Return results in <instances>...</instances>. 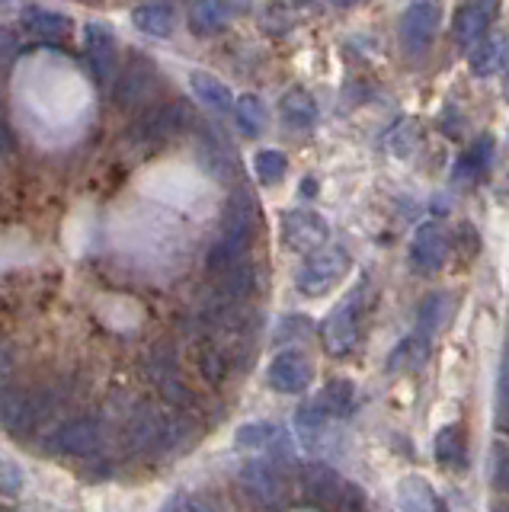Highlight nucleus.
<instances>
[{"mask_svg": "<svg viewBox=\"0 0 509 512\" xmlns=\"http://www.w3.org/2000/svg\"><path fill=\"white\" fill-rule=\"evenodd\" d=\"M253 228H257V212H253V199L250 192H237V196L228 202V212H225V228H221V237L212 244L209 250V266L212 276L225 272L237 263H244V256L250 250V240H253Z\"/></svg>", "mask_w": 509, "mask_h": 512, "instance_id": "1", "label": "nucleus"}, {"mask_svg": "<svg viewBox=\"0 0 509 512\" xmlns=\"http://www.w3.org/2000/svg\"><path fill=\"white\" fill-rule=\"evenodd\" d=\"M369 298H372V282L359 279L353 292L330 311V317L324 320V349L330 356L343 359L356 349L359 336H362L365 311H369Z\"/></svg>", "mask_w": 509, "mask_h": 512, "instance_id": "2", "label": "nucleus"}, {"mask_svg": "<svg viewBox=\"0 0 509 512\" xmlns=\"http://www.w3.org/2000/svg\"><path fill=\"white\" fill-rule=\"evenodd\" d=\"M180 436H183L180 420H173L170 413L157 407H138L129 416V423H125V445H129L135 455L167 452L170 445L180 442Z\"/></svg>", "mask_w": 509, "mask_h": 512, "instance_id": "3", "label": "nucleus"}, {"mask_svg": "<svg viewBox=\"0 0 509 512\" xmlns=\"http://www.w3.org/2000/svg\"><path fill=\"white\" fill-rule=\"evenodd\" d=\"M58 407V397L49 388H36V391H4L0 397V423L17 436H26L36 426H42Z\"/></svg>", "mask_w": 509, "mask_h": 512, "instance_id": "4", "label": "nucleus"}, {"mask_svg": "<svg viewBox=\"0 0 509 512\" xmlns=\"http://www.w3.org/2000/svg\"><path fill=\"white\" fill-rule=\"evenodd\" d=\"M346 272H349V253L343 247H321L308 253V260L301 263L295 285L301 295L321 298L346 279Z\"/></svg>", "mask_w": 509, "mask_h": 512, "instance_id": "5", "label": "nucleus"}, {"mask_svg": "<svg viewBox=\"0 0 509 512\" xmlns=\"http://www.w3.org/2000/svg\"><path fill=\"white\" fill-rule=\"evenodd\" d=\"M442 23V7L439 0H410L407 10L401 13V48L407 58H420L429 52L436 32Z\"/></svg>", "mask_w": 509, "mask_h": 512, "instance_id": "6", "label": "nucleus"}, {"mask_svg": "<svg viewBox=\"0 0 509 512\" xmlns=\"http://www.w3.org/2000/svg\"><path fill=\"white\" fill-rule=\"evenodd\" d=\"M103 445H106V429L93 416H81V420L58 426L49 442L52 452L65 458H93L103 452Z\"/></svg>", "mask_w": 509, "mask_h": 512, "instance_id": "7", "label": "nucleus"}, {"mask_svg": "<svg viewBox=\"0 0 509 512\" xmlns=\"http://www.w3.org/2000/svg\"><path fill=\"white\" fill-rule=\"evenodd\" d=\"M330 228L324 215L311 212V208H292L282 215V244L295 253H314L327 247Z\"/></svg>", "mask_w": 509, "mask_h": 512, "instance_id": "8", "label": "nucleus"}, {"mask_svg": "<svg viewBox=\"0 0 509 512\" xmlns=\"http://www.w3.org/2000/svg\"><path fill=\"white\" fill-rule=\"evenodd\" d=\"M186 122H189V112L180 103H161V106H151L145 116L135 122L132 135L138 144H145V148H161L173 135L183 132Z\"/></svg>", "mask_w": 509, "mask_h": 512, "instance_id": "9", "label": "nucleus"}, {"mask_svg": "<svg viewBox=\"0 0 509 512\" xmlns=\"http://www.w3.org/2000/svg\"><path fill=\"white\" fill-rule=\"evenodd\" d=\"M449 253H452V240L445 234L442 224H436V221L420 224L417 234L410 240V266L423 272V276L439 272L445 263H449Z\"/></svg>", "mask_w": 509, "mask_h": 512, "instance_id": "10", "label": "nucleus"}, {"mask_svg": "<svg viewBox=\"0 0 509 512\" xmlns=\"http://www.w3.org/2000/svg\"><path fill=\"white\" fill-rule=\"evenodd\" d=\"M161 87V80H157V68L148 61V58H132L125 64V71L119 74L116 80V106L122 109H135V106H145L151 96Z\"/></svg>", "mask_w": 509, "mask_h": 512, "instance_id": "11", "label": "nucleus"}, {"mask_svg": "<svg viewBox=\"0 0 509 512\" xmlns=\"http://www.w3.org/2000/svg\"><path fill=\"white\" fill-rule=\"evenodd\" d=\"M266 378H269V388L279 391V394H301V391L311 388L314 365H311V359L305 356V352L285 349L273 362H269Z\"/></svg>", "mask_w": 509, "mask_h": 512, "instance_id": "12", "label": "nucleus"}, {"mask_svg": "<svg viewBox=\"0 0 509 512\" xmlns=\"http://www.w3.org/2000/svg\"><path fill=\"white\" fill-rule=\"evenodd\" d=\"M497 10H500V0H465L452 23L455 42L465 48V52H471V48L487 36L490 23L497 20Z\"/></svg>", "mask_w": 509, "mask_h": 512, "instance_id": "13", "label": "nucleus"}, {"mask_svg": "<svg viewBox=\"0 0 509 512\" xmlns=\"http://www.w3.org/2000/svg\"><path fill=\"white\" fill-rule=\"evenodd\" d=\"M241 484L260 506H279L285 490H289L285 471L279 468L276 461H250L247 468L241 471Z\"/></svg>", "mask_w": 509, "mask_h": 512, "instance_id": "14", "label": "nucleus"}, {"mask_svg": "<svg viewBox=\"0 0 509 512\" xmlns=\"http://www.w3.org/2000/svg\"><path fill=\"white\" fill-rule=\"evenodd\" d=\"M253 288H257V272H253L250 263H237L225 272H218V285H215V295L209 304H221V308H228V304H244Z\"/></svg>", "mask_w": 509, "mask_h": 512, "instance_id": "15", "label": "nucleus"}, {"mask_svg": "<svg viewBox=\"0 0 509 512\" xmlns=\"http://www.w3.org/2000/svg\"><path fill=\"white\" fill-rule=\"evenodd\" d=\"M506 58H509V32H493V36H484L471 48V71L477 77H490L503 71Z\"/></svg>", "mask_w": 509, "mask_h": 512, "instance_id": "16", "label": "nucleus"}, {"mask_svg": "<svg viewBox=\"0 0 509 512\" xmlns=\"http://www.w3.org/2000/svg\"><path fill=\"white\" fill-rule=\"evenodd\" d=\"M301 484H305L308 496L317 506H337L340 493H343V480L337 477V471H330L327 464H308L305 474H301Z\"/></svg>", "mask_w": 509, "mask_h": 512, "instance_id": "17", "label": "nucleus"}, {"mask_svg": "<svg viewBox=\"0 0 509 512\" xmlns=\"http://www.w3.org/2000/svg\"><path fill=\"white\" fill-rule=\"evenodd\" d=\"M23 26L29 36H36L42 42H58L71 36V20L65 13L45 10V7H29L23 10Z\"/></svg>", "mask_w": 509, "mask_h": 512, "instance_id": "18", "label": "nucleus"}, {"mask_svg": "<svg viewBox=\"0 0 509 512\" xmlns=\"http://www.w3.org/2000/svg\"><path fill=\"white\" fill-rule=\"evenodd\" d=\"M397 503H401V512H445L436 490L423 477H404L397 484Z\"/></svg>", "mask_w": 509, "mask_h": 512, "instance_id": "19", "label": "nucleus"}, {"mask_svg": "<svg viewBox=\"0 0 509 512\" xmlns=\"http://www.w3.org/2000/svg\"><path fill=\"white\" fill-rule=\"evenodd\" d=\"M87 61L97 80H106L109 71H113V61H116V48H113V36H109V29L103 26H87Z\"/></svg>", "mask_w": 509, "mask_h": 512, "instance_id": "20", "label": "nucleus"}, {"mask_svg": "<svg viewBox=\"0 0 509 512\" xmlns=\"http://www.w3.org/2000/svg\"><path fill=\"white\" fill-rule=\"evenodd\" d=\"M429 346H433V340H426V336H420V333H407L391 352L388 372H417L429 356Z\"/></svg>", "mask_w": 509, "mask_h": 512, "instance_id": "21", "label": "nucleus"}, {"mask_svg": "<svg viewBox=\"0 0 509 512\" xmlns=\"http://www.w3.org/2000/svg\"><path fill=\"white\" fill-rule=\"evenodd\" d=\"M132 23H135V29L145 32V36L167 39L173 26H177V16H173L170 4H141L132 13Z\"/></svg>", "mask_w": 509, "mask_h": 512, "instance_id": "22", "label": "nucleus"}, {"mask_svg": "<svg viewBox=\"0 0 509 512\" xmlns=\"http://www.w3.org/2000/svg\"><path fill=\"white\" fill-rule=\"evenodd\" d=\"M490 157H493V138L484 135L474 148H468L458 157V164L452 170V180L455 183H474L477 176H484L490 170Z\"/></svg>", "mask_w": 509, "mask_h": 512, "instance_id": "23", "label": "nucleus"}, {"mask_svg": "<svg viewBox=\"0 0 509 512\" xmlns=\"http://www.w3.org/2000/svg\"><path fill=\"white\" fill-rule=\"evenodd\" d=\"M279 109H282V119L292 128H311L317 122V103L305 87H292L282 96Z\"/></svg>", "mask_w": 509, "mask_h": 512, "instance_id": "24", "label": "nucleus"}, {"mask_svg": "<svg viewBox=\"0 0 509 512\" xmlns=\"http://www.w3.org/2000/svg\"><path fill=\"white\" fill-rule=\"evenodd\" d=\"M189 87H193V93L199 96V103L202 106H209L212 112H228L234 109V96L231 90L221 84L218 77L212 74H205V71H196L193 77H189Z\"/></svg>", "mask_w": 509, "mask_h": 512, "instance_id": "25", "label": "nucleus"}, {"mask_svg": "<svg viewBox=\"0 0 509 512\" xmlns=\"http://www.w3.org/2000/svg\"><path fill=\"white\" fill-rule=\"evenodd\" d=\"M436 461L442 468H465L468 464V448H465V429L461 426H445L436 436Z\"/></svg>", "mask_w": 509, "mask_h": 512, "instance_id": "26", "label": "nucleus"}, {"mask_svg": "<svg viewBox=\"0 0 509 512\" xmlns=\"http://www.w3.org/2000/svg\"><path fill=\"white\" fill-rule=\"evenodd\" d=\"M449 311H452V301L449 295H429L423 304H420V311H417V324H413V333H420L426 336V340H433V336L439 333V327L449 320Z\"/></svg>", "mask_w": 509, "mask_h": 512, "instance_id": "27", "label": "nucleus"}, {"mask_svg": "<svg viewBox=\"0 0 509 512\" xmlns=\"http://www.w3.org/2000/svg\"><path fill=\"white\" fill-rule=\"evenodd\" d=\"M189 26H193L196 36H218L225 29V7H221V0H193Z\"/></svg>", "mask_w": 509, "mask_h": 512, "instance_id": "28", "label": "nucleus"}, {"mask_svg": "<svg viewBox=\"0 0 509 512\" xmlns=\"http://www.w3.org/2000/svg\"><path fill=\"white\" fill-rule=\"evenodd\" d=\"M353 400H356V388L353 381L346 378H333L327 388L321 391V397L314 400L317 407H321L327 416H346L349 410H353Z\"/></svg>", "mask_w": 509, "mask_h": 512, "instance_id": "29", "label": "nucleus"}, {"mask_svg": "<svg viewBox=\"0 0 509 512\" xmlns=\"http://www.w3.org/2000/svg\"><path fill=\"white\" fill-rule=\"evenodd\" d=\"M234 119H237V128H241L247 138H257L266 125V106H263L260 96L244 93L241 100L234 103Z\"/></svg>", "mask_w": 509, "mask_h": 512, "instance_id": "30", "label": "nucleus"}, {"mask_svg": "<svg viewBox=\"0 0 509 512\" xmlns=\"http://www.w3.org/2000/svg\"><path fill=\"white\" fill-rule=\"evenodd\" d=\"M253 173H257V180L263 186H279L285 180V173H289V157L282 151H260L253 157Z\"/></svg>", "mask_w": 509, "mask_h": 512, "instance_id": "31", "label": "nucleus"}, {"mask_svg": "<svg viewBox=\"0 0 509 512\" xmlns=\"http://www.w3.org/2000/svg\"><path fill=\"white\" fill-rule=\"evenodd\" d=\"M237 445L241 448H276L282 445V429L273 423H250L237 429Z\"/></svg>", "mask_w": 509, "mask_h": 512, "instance_id": "32", "label": "nucleus"}, {"mask_svg": "<svg viewBox=\"0 0 509 512\" xmlns=\"http://www.w3.org/2000/svg\"><path fill=\"white\" fill-rule=\"evenodd\" d=\"M164 512H225V509L202 493H180V496H173Z\"/></svg>", "mask_w": 509, "mask_h": 512, "instance_id": "33", "label": "nucleus"}, {"mask_svg": "<svg viewBox=\"0 0 509 512\" xmlns=\"http://www.w3.org/2000/svg\"><path fill=\"white\" fill-rule=\"evenodd\" d=\"M493 484L509 493V455L493 458Z\"/></svg>", "mask_w": 509, "mask_h": 512, "instance_id": "34", "label": "nucleus"}, {"mask_svg": "<svg viewBox=\"0 0 509 512\" xmlns=\"http://www.w3.org/2000/svg\"><path fill=\"white\" fill-rule=\"evenodd\" d=\"M10 375H13V356H10L7 343H0V397H4V391H7Z\"/></svg>", "mask_w": 509, "mask_h": 512, "instance_id": "35", "label": "nucleus"}, {"mask_svg": "<svg viewBox=\"0 0 509 512\" xmlns=\"http://www.w3.org/2000/svg\"><path fill=\"white\" fill-rule=\"evenodd\" d=\"M221 7L231 10V13H247L253 7V0H221Z\"/></svg>", "mask_w": 509, "mask_h": 512, "instance_id": "36", "label": "nucleus"}, {"mask_svg": "<svg viewBox=\"0 0 509 512\" xmlns=\"http://www.w3.org/2000/svg\"><path fill=\"white\" fill-rule=\"evenodd\" d=\"M333 7H340V10H349V7H359L362 0H330Z\"/></svg>", "mask_w": 509, "mask_h": 512, "instance_id": "37", "label": "nucleus"}, {"mask_svg": "<svg viewBox=\"0 0 509 512\" xmlns=\"http://www.w3.org/2000/svg\"><path fill=\"white\" fill-rule=\"evenodd\" d=\"M10 148V141H7V132H4V125H0V154H4Z\"/></svg>", "mask_w": 509, "mask_h": 512, "instance_id": "38", "label": "nucleus"}, {"mask_svg": "<svg viewBox=\"0 0 509 512\" xmlns=\"http://www.w3.org/2000/svg\"><path fill=\"white\" fill-rule=\"evenodd\" d=\"M493 512H509V506H497V509H493Z\"/></svg>", "mask_w": 509, "mask_h": 512, "instance_id": "39", "label": "nucleus"}]
</instances>
